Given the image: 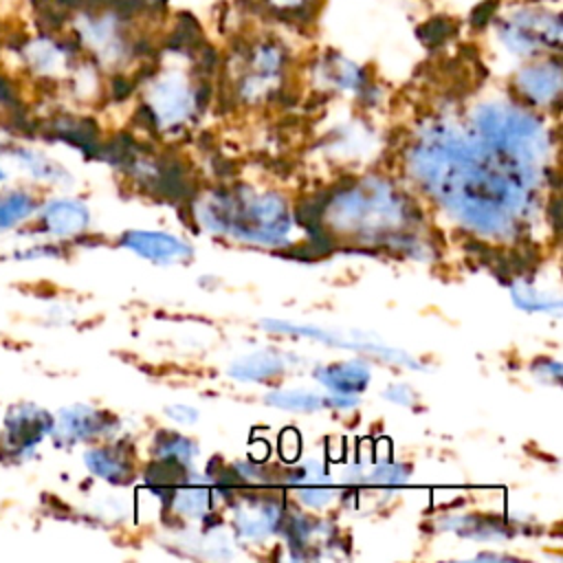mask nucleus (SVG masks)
Returning a JSON list of instances; mask_svg holds the SVG:
<instances>
[{"label": "nucleus", "mask_w": 563, "mask_h": 563, "mask_svg": "<svg viewBox=\"0 0 563 563\" xmlns=\"http://www.w3.org/2000/svg\"><path fill=\"white\" fill-rule=\"evenodd\" d=\"M53 431V416L33 402L11 405L2 420L0 457L24 462L35 455L37 444Z\"/></svg>", "instance_id": "1"}, {"label": "nucleus", "mask_w": 563, "mask_h": 563, "mask_svg": "<svg viewBox=\"0 0 563 563\" xmlns=\"http://www.w3.org/2000/svg\"><path fill=\"white\" fill-rule=\"evenodd\" d=\"M266 330L273 332H282V334H290V336H303V339H314V341H323L328 345H336V347H350V350H361V352H369L374 356H380L383 361L389 363H400L405 367L418 369L420 363L416 358H411L407 352L400 350H391L385 347L380 343H372L367 341L363 334H343L339 330H325V328H314V325H299V323H288V321H262L260 323Z\"/></svg>", "instance_id": "2"}, {"label": "nucleus", "mask_w": 563, "mask_h": 563, "mask_svg": "<svg viewBox=\"0 0 563 563\" xmlns=\"http://www.w3.org/2000/svg\"><path fill=\"white\" fill-rule=\"evenodd\" d=\"M117 427V418H112L108 411L95 409L90 405H70L53 416L51 438L59 446H73L77 442H88L99 435H110Z\"/></svg>", "instance_id": "3"}, {"label": "nucleus", "mask_w": 563, "mask_h": 563, "mask_svg": "<svg viewBox=\"0 0 563 563\" xmlns=\"http://www.w3.org/2000/svg\"><path fill=\"white\" fill-rule=\"evenodd\" d=\"M37 218V233L57 238V240H73L86 233L90 224V209L79 198H51L42 202L35 211Z\"/></svg>", "instance_id": "4"}, {"label": "nucleus", "mask_w": 563, "mask_h": 563, "mask_svg": "<svg viewBox=\"0 0 563 563\" xmlns=\"http://www.w3.org/2000/svg\"><path fill=\"white\" fill-rule=\"evenodd\" d=\"M121 246L136 253L143 260L156 262V264H169V262H183L191 257L194 249L189 242L165 233V231H143V229H130L121 235Z\"/></svg>", "instance_id": "5"}, {"label": "nucleus", "mask_w": 563, "mask_h": 563, "mask_svg": "<svg viewBox=\"0 0 563 563\" xmlns=\"http://www.w3.org/2000/svg\"><path fill=\"white\" fill-rule=\"evenodd\" d=\"M282 501L275 497H251L235 506V530L249 541H262L282 526Z\"/></svg>", "instance_id": "6"}, {"label": "nucleus", "mask_w": 563, "mask_h": 563, "mask_svg": "<svg viewBox=\"0 0 563 563\" xmlns=\"http://www.w3.org/2000/svg\"><path fill=\"white\" fill-rule=\"evenodd\" d=\"M0 154L9 156L20 169H24L33 180L40 183H48V185H68L73 178L70 174L51 156H46L40 150L26 147V145H18L7 141L4 147L0 150Z\"/></svg>", "instance_id": "7"}, {"label": "nucleus", "mask_w": 563, "mask_h": 563, "mask_svg": "<svg viewBox=\"0 0 563 563\" xmlns=\"http://www.w3.org/2000/svg\"><path fill=\"white\" fill-rule=\"evenodd\" d=\"M86 468L110 484H128L134 475L123 444H99L84 453Z\"/></svg>", "instance_id": "8"}, {"label": "nucleus", "mask_w": 563, "mask_h": 563, "mask_svg": "<svg viewBox=\"0 0 563 563\" xmlns=\"http://www.w3.org/2000/svg\"><path fill=\"white\" fill-rule=\"evenodd\" d=\"M314 378L323 387H328L332 394L356 396L372 380V372L361 361H341V363H332L314 369Z\"/></svg>", "instance_id": "9"}, {"label": "nucleus", "mask_w": 563, "mask_h": 563, "mask_svg": "<svg viewBox=\"0 0 563 563\" xmlns=\"http://www.w3.org/2000/svg\"><path fill=\"white\" fill-rule=\"evenodd\" d=\"M284 369H286V358L282 354L271 350H260V352L235 358L229 365L227 374L240 383H262L277 374H284Z\"/></svg>", "instance_id": "10"}, {"label": "nucleus", "mask_w": 563, "mask_h": 563, "mask_svg": "<svg viewBox=\"0 0 563 563\" xmlns=\"http://www.w3.org/2000/svg\"><path fill=\"white\" fill-rule=\"evenodd\" d=\"M40 207L33 191L24 187H11L0 191V233L15 231L20 224L31 220Z\"/></svg>", "instance_id": "11"}, {"label": "nucleus", "mask_w": 563, "mask_h": 563, "mask_svg": "<svg viewBox=\"0 0 563 563\" xmlns=\"http://www.w3.org/2000/svg\"><path fill=\"white\" fill-rule=\"evenodd\" d=\"M264 400L271 407L286 409V411H301V413L319 411L321 407H325L323 396L308 389H273L271 394L264 396Z\"/></svg>", "instance_id": "12"}, {"label": "nucleus", "mask_w": 563, "mask_h": 563, "mask_svg": "<svg viewBox=\"0 0 563 563\" xmlns=\"http://www.w3.org/2000/svg\"><path fill=\"white\" fill-rule=\"evenodd\" d=\"M156 446H158L161 457L178 462L183 466H189L198 455V446L189 438L174 433V431L156 433Z\"/></svg>", "instance_id": "13"}, {"label": "nucleus", "mask_w": 563, "mask_h": 563, "mask_svg": "<svg viewBox=\"0 0 563 563\" xmlns=\"http://www.w3.org/2000/svg\"><path fill=\"white\" fill-rule=\"evenodd\" d=\"M510 295H512L515 306H519L526 312H548V310L559 312V299H550L548 295L539 292L537 288H532L523 282H515L510 288Z\"/></svg>", "instance_id": "14"}, {"label": "nucleus", "mask_w": 563, "mask_h": 563, "mask_svg": "<svg viewBox=\"0 0 563 563\" xmlns=\"http://www.w3.org/2000/svg\"><path fill=\"white\" fill-rule=\"evenodd\" d=\"M409 479V466L400 464V462H389V464H378L365 482H376L383 488H398L402 484H407Z\"/></svg>", "instance_id": "15"}, {"label": "nucleus", "mask_w": 563, "mask_h": 563, "mask_svg": "<svg viewBox=\"0 0 563 563\" xmlns=\"http://www.w3.org/2000/svg\"><path fill=\"white\" fill-rule=\"evenodd\" d=\"M26 57H29V64L40 73H51L57 66L62 53L48 42H35L26 48Z\"/></svg>", "instance_id": "16"}, {"label": "nucleus", "mask_w": 563, "mask_h": 563, "mask_svg": "<svg viewBox=\"0 0 563 563\" xmlns=\"http://www.w3.org/2000/svg\"><path fill=\"white\" fill-rule=\"evenodd\" d=\"M62 251L57 244H33L26 246L24 251H15L13 257L15 260H37V257H59Z\"/></svg>", "instance_id": "17"}, {"label": "nucleus", "mask_w": 563, "mask_h": 563, "mask_svg": "<svg viewBox=\"0 0 563 563\" xmlns=\"http://www.w3.org/2000/svg\"><path fill=\"white\" fill-rule=\"evenodd\" d=\"M383 396L400 407H411L416 402V394L411 391L409 385H389V389H385Z\"/></svg>", "instance_id": "18"}, {"label": "nucleus", "mask_w": 563, "mask_h": 563, "mask_svg": "<svg viewBox=\"0 0 563 563\" xmlns=\"http://www.w3.org/2000/svg\"><path fill=\"white\" fill-rule=\"evenodd\" d=\"M165 413L174 420V422H180V424H194L198 420V409H194L191 405H185V402H174L165 409Z\"/></svg>", "instance_id": "19"}, {"label": "nucleus", "mask_w": 563, "mask_h": 563, "mask_svg": "<svg viewBox=\"0 0 563 563\" xmlns=\"http://www.w3.org/2000/svg\"><path fill=\"white\" fill-rule=\"evenodd\" d=\"M532 372L537 376H541L543 380H552V383H559L561 378V363L552 361V358H541L532 365Z\"/></svg>", "instance_id": "20"}, {"label": "nucleus", "mask_w": 563, "mask_h": 563, "mask_svg": "<svg viewBox=\"0 0 563 563\" xmlns=\"http://www.w3.org/2000/svg\"><path fill=\"white\" fill-rule=\"evenodd\" d=\"M497 4H499V0H484L482 4H477V7L473 9V13H471V22H473V26L484 29V24H486V22L490 20V15L495 13Z\"/></svg>", "instance_id": "21"}, {"label": "nucleus", "mask_w": 563, "mask_h": 563, "mask_svg": "<svg viewBox=\"0 0 563 563\" xmlns=\"http://www.w3.org/2000/svg\"><path fill=\"white\" fill-rule=\"evenodd\" d=\"M9 178V174H7V169L0 165V183H4Z\"/></svg>", "instance_id": "22"}]
</instances>
